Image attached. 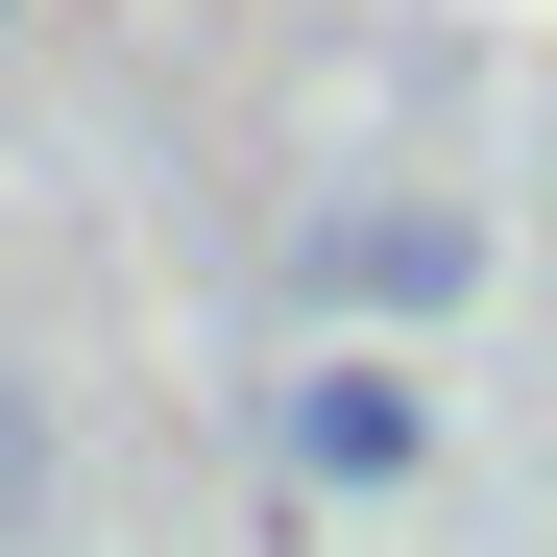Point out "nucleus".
<instances>
[{"instance_id": "f03ea898", "label": "nucleus", "mask_w": 557, "mask_h": 557, "mask_svg": "<svg viewBox=\"0 0 557 557\" xmlns=\"http://www.w3.org/2000/svg\"><path fill=\"white\" fill-rule=\"evenodd\" d=\"M315 292H339V315H460V292H485V219L363 195V219H315Z\"/></svg>"}, {"instance_id": "f257e3e1", "label": "nucleus", "mask_w": 557, "mask_h": 557, "mask_svg": "<svg viewBox=\"0 0 557 557\" xmlns=\"http://www.w3.org/2000/svg\"><path fill=\"white\" fill-rule=\"evenodd\" d=\"M267 436H292V485H412V460H436V388H412L388 339H315Z\"/></svg>"}, {"instance_id": "7ed1b4c3", "label": "nucleus", "mask_w": 557, "mask_h": 557, "mask_svg": "<svg viewBox=\"0 0 557 557\" xmlns=\"http://www.w3.org/2000/svg\"><path fill=\"white\" fill-rule=\"evenodd\" d=\"M25 533H49V388L0 363V557H25Z\"/></svg>"}]
</instances>
